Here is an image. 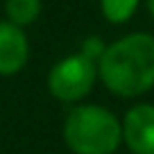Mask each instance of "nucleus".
I'll use <instances>...</instances> for the list:
<instances>
[{
    "mask_svg": "<svg viewBox=\"0 0 154 154\" xmlns=\"http://www.w3.org/2000/svg\"><path fill=\"white\" fill-rule=\"evenodd\" d=\"M97 82L122 100L149 93L154 88V34L129 32L106 43L97 59Z\"/></svg>",
    "mask_w": 154,
    "mask_h": 154,
    "instance_id": "f257e3e1",
    "label": "nucleus"
},
{
    "mask_svg": "<svg viewBox=\"0 0 154 154\" xmlns=\"http://www.w3.org/2000/svg\"><path fill=\"white\" fill-rule=\"evenodd\" d=\"M61 138L70 154H116L122 145L120 118L102 104L79 102L63 118Z\"/></svg>",
    "mask_w": 154,
    "mask_h": 154,
    "instance_id": "f03ea898",
    "label": "nucleus"
},
{
    "mask_svg": "<svg viewBox=\"0 0 154 154\" xmlns=\"http://www.w3.org/2000/svg\"><path fill=\"white\" fill-rule=\"evenodd\" d=\"M97 84V63L86 59L82 52L61 57L50 66L45 75L48 93L61 104H79L91 95Z\"/></svg>",
    "mask_w": 154,
    "mask_h": 154,
    "instance_id": "7ed1b4c3",
    "label": "nucleus"
},
{
    "mask_svg": "<svg viewBox=\"0 0 154 154\" xmlns=\"http://www.w3.org/2000/svg\"><path fill=\"white\" fill-rule=\"evenodd\" d=\"M120 131L129 154H154V104H131L120 118Z\"/></svg>",
    "mask_w": 154,
    "mask_h": 154,
    "instance_id": "20e7f679",
    "label": "nucleus"
},
{
    "mask_svg": "<svg viewBox=\"0 0 154 154\" xmlns=\"http://www.w3.org/2000/svg\"><path fill=\"white\" fill-rule=\"evenodd\" d=\"M32 54L29 36L23 27L0 20V77H14L25 70Z\"/></svg>",
    "mask_w": 154,
    "mask_h": 154,
    "instance_id": "39448f33",
    "label": "nucleus"
},
{
    "mask_svg": "<svg viewBox=\"0 0 154 154\" xmlns=\"http://www.w3.org/2000/svg\"><path fill=\"white\" fill-rule=\"evenodd\" d=\"M2 11H5V20L25 29L41 18L43 0H5Z\"/></svg>",
    "mask_w": 154,
    "mask_h": 154,
    "instance_id": "423d86ee",
    "label": "nucleus"
},
{
    "mask_svg": "<svg viewBox=\"0 0 154 154\" xmlns=\"http://www.w3.org/2000/svg\"><path fill=\"white\" fill-rule=\"evenodd\" d=\"M138 7H140V0H100V11L104 16V20L111 25L129 23Z\"/></svg>",
    "mask_w": 154,
    "mask_h": 154,
    "instance_id": "0eeeda50",
    "label": "nucleus"
},
{
    "mask_svg": "<svg viewBox=\"0 0 154 154\" xmlns=\"http://www.w3.org/2000/svg\"><path fill=\"white\" fill-rule=\"evenodd\" d=\"M104 48H106V41H104V38L97 36V34H91V36H86V38L82 41V45H79V52H82L86 59H91V61L97 63V59L102 57Z\"/></svg>",
    "mask_w": 154,
    "mask_h": 154,
    "instance_id": "6e6552de",
    "label": "nucleus"
},
{
    "mask_svg": "<svg viewBox=\"0 0 154 154\" xmlns=\"http://www.w3.org/2000/svg\"><path fill=\"white\" fill-rule=\"evenodd\" d=\"M145 7H147V14H149V18L154 20V0H145Z\"/></svg>",
    "mask_w": 154,
    "mask_h": 154,
    "instance_id": "1a4fd4ad",
    "label": "nucleus"
},
{
    "mask_svg": "<svg viewBox=\"0 0 154 154\" xmlns=\"http://www.w3.org/2000/svg\"><path fill=\"white\" fill-rule=\"evenodd\" d=\"M116 154H118V152H116Z\"/></svg>",
    "mask_w": 154,
    "mask_h": 154,
    "instance_id": "9d476101",
    "label": "nucleus"
}]
</instances>
